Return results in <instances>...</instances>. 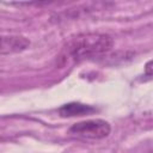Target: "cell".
<instances>
[{"label": "cell", "mask_w": 153, "mask_h": 153, "mask_svg": "<svg viewBox=\"0 0 153 153\" xmlns=\"http://www.w3.org/2000/svg\"><path fill=\"white\" fill-rule=\"evenodd\" d=\"M112 47V38L105 33H82L71 38L66 47V57L74 61L94 57L108 53Z\"/></svg>", "instance_id": "1"}, {"label": "cell", "mask_w": 153, "mask_h": 153, "mask_svg": "<svg viewBox=\"0 0 153 153\" xmlns=\"http://www.w3.org/2000/svg\"><path fill=\"white\" fill-rule=\"evenodd\" d=\"M110 130H111L110 124L106 121L99 118L82 121L73 124L69 128V133L75 136H80L85 139H96V140L106 137L110 134Z\"/></svg>", "instance_id": "2"}, {"label": "cell", "mask_w": 153, "mask_h": 153, "mask_svg": "<svg viewBox=\"0 0 153 153\" xmlns=\"http://www.w3.org/2000/svg\"><path fill=\"white\" fill-rule=\"evenodd\" d=\"M30 45V42L23 36H4L1 38L0 51L2 55L10 53H19L25 50Z\"/></svg>", "instance_id": "3"}, {"label": "cell", "mask_w": 153, "mask_h": 153, "mask_svg": "<svg viewBox=\"0 0 153 153\" xmlns=\"http://www.w3.org/2000/svg\"><path fill=\"white\" fill-rule=\"evenodd\" d=\"M96 109L90 106V105H85L81 103H69L63 105L62 108L59 109V112L61 116L63 117H72V116H82V115H88L94 112Z\"/></svg>", "instance_id": "4"}, {"label": "cell", "mask_w": 153, "mask_h": 153, "mask_svg": "<svg viewBox=\"0 0 153 153\" xmlns=\"http://www.w3.org/2000/svg\"><path fill=\"white\" fill-rule=\"evenodd\" d=\"M145 74L147 76H153V60L148 61L145 66Z\"/></svg>", "instance_id": "5"}]
</instances>
